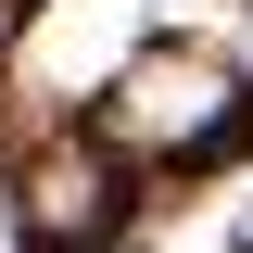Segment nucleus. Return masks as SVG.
I'll use <instances>...</instances> for the list:
<instances>
[{
	"label": "nucleus",
	"instance_id": "obj_1",
	"mask_svg": "<svg viewBox=\"0 0 253 253\" xmlns=\"http://www.w3.org/2000/svg\"><path fill=\"white\" fill-rule=\"evenodd\" d=\"M228 101L215 63H126L114 76V139H139V152H177V139H203Z\"/></svg>",
	"mask_w": 253,
	"mask_h": 253
},
{
	"label": "nucleus",
	"instance_id": "obj_2",
	"mask_svg": "<svg viewBox=\"0 0 253 253\" xmlns=\"http://www.w3.org/2000/svg\"><path fill=\"white\" fill-rule=\"evenodd\" d=\"M126 26H139V0H63V13H38L26 76H38V89H89V76H114Z\"/></svg>",
	"mask_w": 253,
	"mask_h": 253
},
{
	"label": "nucleus",
	"instance_id": "obj_3",
	"mask_svg": "<svg viewBox=\"0 0 253 253\" xmlns=\"http://www.w3.org/2000/svg\"><path fill=\"white\" fill-rule=\"evenodd\" d=\"M38 215H51V228H89V215H101L89 165H51V177H38Z\"/></svg>",
	"mask_w": 253,
	"mask_h": 253
}]
</instances>
